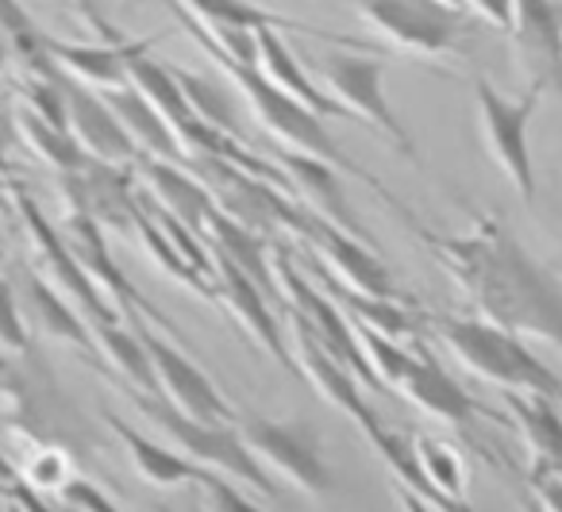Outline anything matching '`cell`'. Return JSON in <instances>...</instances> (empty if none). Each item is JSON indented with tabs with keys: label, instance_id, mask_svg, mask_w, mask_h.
Returning a JSON list of instances; mask_svg holds the SVG:
<instances>
[{
	"label": "cell",
	"instance_id": "cell-45",
	"mask_svg": "<svg viewBox=\"0 0 562 512\" xmlns=\"http://www.w3.org/2000/svg\"><path fill=\"white\" fill-rule=\"evenodd\" d=\"M0 258H4V240H0Z\"/></svg>",
	"mask_w": 562,
	"mask_h": 512
},
{
	"label": "cell",
	"instance_id": "cell-8",
	"mask_svg": "<svg viewBox=\"0 0 562 512\" xmlns=\"http://www.w3.org/2000/svg\"><path fill=\"white\" fill-rule=\"evenodd\" d=\"M321 78H324V93L336 104H344L347 116L362 120L374 132H382L393 147L405 158H420L416 155V143L408 135V127L397 120L390 97H385V63L378 55H355V51H331L321 58Z\"/></svg>",
	"mask_w": 562,
	"mask_h": 512
},
{
	"label": "cell",
	"instance_id": "cell-2",
	"mask_svg": "<svg viewBox=\"0 0 562 512\" xmlns=\"http://www.w3.org/2000/svg\"><path fill=\"white\" fill-rule=\"evenodd\" d=\"M428 327L474 378L516 393H543L554 401L562 397V378L543 358L531 355L520 335L482 316H454V312H428Z\"/></svg>",
	"mask_w": 562,
	"mask_h": 512
},
{
	"label": "cell",
	"instance_id": "cell-17",
	"mask_svg": "<svg viewBox=\"0 0 562 512\" xmlns=\"http://www.w3.org/2000/svg\"><path fill=\"white\" fill-rule=\"evenodd\" d=\"M290 340H293V366H297L301 378H308L316 386V393L324 397V401L331 404V409L347 412V416L355 420L359 427H370L378 420L374 404L362 397V381L355 378L347 366H339L336 358L328 355V350L321 347V343L313 340V335L305 332V327L297 324V320H290Z\"/></svg>",
	"mask_w": 562,
	"mask_h": 512
},
{
	"label": "cell",
	"instance_id": "cell-12",
	"mask_svg": "<svg viewBox=\"0 0 562 512\" xmlns=\"http://www.w3.org/2000/svg\"><path fill=\"white\" fill-rule=\"evenodd\" d=\"M132 327L139 332L143 347H147L150 370H155V381H158V397H162L166 404L186 412L189 420H201V424H235L232 404L220 397L216 381H212L193 358H186L170 340L155 335L150 327H143V324H132Z\"/></svg>",
	"mask_w": 562,
	"mask_h": 512
},
{
	"label": "cell",
	"instance_id": "cell-42",
	"mask_svg": "<svg viewBox=\"0 0 562 512\" xmlns=\"http://www.w3.org/2000/svg\"><path fill=\"white\" fill-rule=\"evenodd\" d=\"M9 63H12V43L9 35L0 32V70H9Z\"/></svg>",
	"mask_w": 562,
	"mask_h": 512
},
{
	"label": "cell",
	"instance_id": "cell-23",
	"mask_svg": "<svg viewBox=\"0 0 562 512\" xmlns=\"http://www.w3.org/2000/svg\"><path fill=\"white\" fill-rule=\"evenodd\" d=\"M135 43H58L47 40V55L58 66V74L74 78L78 86H89L97 93H109V89H124L127 86V58H132Z\"/></svg>",
	"mask_w": 562,
	"mask_h": 512
},
{
	"label": "cell",
	"instance_id": "cell-16",
	"mask_svg": "<svg viewBox=\"0 0 562 512\" xmlns=\"http://www.w3.org/2000/svg\"><path fill=\"white\" fill-rule=\"evenodd\" d=\"M209 255H212V286H216V301H224L227 309H232V316L255 335L258 347L270 350L285 370H297V366H293L290 340H285V327L278 324V316H273L262 289H258L239 266L227 263L224 255H216V251H209Z\"/></svg>",
	"mask_w": 562,
	"mask_h": 512
},
{
	"label": "cell",
	"instance_id": "cell-9",
	"mask_svg": "<svg viewBox=\"0 0 562 512\" xmlns=\"http://www.w3.org/2000/svg\"><path fill=\"white\" fill-rule=\"evenodd\" d=\"M351 4L385 43L408 55H459L467 40V12L439 0H351Z\"/></svg>",
	"mask_w": 562,
	"mask_h": 512
},
{
	"label": "cell",
	"instance_id": "cell-35",
	"mask_svg": "<svg viewBox=\"0 0 562 512\" xmlns=\"http://www.w3.org/2000/svg\"><path fill=\"white\" fill-rule=\"evenodd\" d=\"M204 497H209V509L212 512H262L232 478H220V474H209L204 478Z\"/></svg>",
	"mask_w": 562,
	"mask_h": 512
},
{
	"label": "cell",
	"instance_id": "cell-14",
	"mask_svg": "<svg viewBox=\"0 0 562 512\" xmlns=\"http://www.w3.org/2000/svg\"><path fill=\"white\" fill-rule=\"evenodd\" d=\"M293 235H305V240L313 243V251L324 258V266L336 274L344 289L362 293V297H378V301H390V297H397L390 270H385L382 258L370 251V243L355 240V235H347L344 227L328 224V220L316 216L313 209H301Z\"/></svg>",
	"mask_w": 562,
	"mask_h": 512
},
{
	"label": "cell",
	"instance_id": "cell-43",
	"mask_svg": "<svg viewBox=\"0 0 562 512\" xmlns=\"http://www.w3.org/2000/svg\"><path fill=\"white\" fill-rule=\"evenodd\" d=\"M524 512H547V509L539 501H524Z\"/></svg>",
	"mask_w": 562,
	"mask_h": 512
},
{
	"label": "cell",
	"instance_id": "cell-28",
	"mask_svg": "<svg viewBox=\"0 0 562 512\" xmlns=\"http://www.w3.org/2000/svg\"><path fill=\"white\" fill-rule=\"evenodd\" d=\"M147 51H150V43H135L132 47V58H127V86L173 127V135H178L181 127L196 116H193V109H189L186 93H181L178 78H173V66L155 63ZM181 155H186V151H181Z\"/></svg>",
	"mask_w": 562,
	"mask_h": 512
},
{
	"label": "cell",
	"instance_id": "cell-19",
	"mask_svg": "<svg viewBox=\"0 0 562 512\" xmlns=\"http://www.w3.org/2000/svg\"><path fill=\"white\" fill-rule=\"evenodd\" d=\"M104 420H109L112 435L124 443L127 458H132V466L139 470V478L147 481V486H158V489L204 486V478L212 474V470H204V466H196L193 458L181 455V450H173L170 443H158V439H150V435L135 432L116 412H104Z\"/></svg>",
	"mask_w": 562,
	"mask_h": 512
},
{
	"label": "cell",
	"instance_id": "cell-44",
	"mask_svg": "<svg viewBox=\"0 0 562 512\" xmlns=\"http://www.w3.org/2000/svg\"><path fill=\"white\" fill-rule=\"evenodd\" d=\"M439 4H451V9H462V0H439Z\"/></svg>",
	"mask_w": 562,
	"mask_h": 512
},
{
	"label": "cell",
	"instance_id": "cell-24",
	"mask_svg": "<svg viewBox=\"0 0 562 512\" xmlns=\"http://www.w3.org/2000/svg\"><path fill=\"white\" fill-rule=\"evenodd\" d=\"M135 166L143 170V181L155 193V209L186 224L189 232H204V220L216 204H212L209 189L201 181L189 178L186 170H178V163H166V158H139Z\"/></svg>",
	"mask_w": 562,
	"mask_h": 512
},
{
	"label": "cell",
	"instance_id": "cell-13",
	"mask_svg": "<svg viewBox=\"0 0 562 512\" xmlns=\"http://www.w3.org/2000/svg\"><path fill=\"white\" fill-rule=\"evenodd\" d=\"M513 58L536 93H562V9L554 0H516Z\"/></svg>",
	"mask_w": 562,
	"mask_h": 512
},
{
	"label": "cell",
	"instance_id": "cell-34",
	"mask_svg": "<svg viewBox=\"0 0 562 512\" xmlns=\"http://www.w3.org/2000/svg\"><path fill=\"white\" fill-rule=\"evenodd\" d=\"M0 350H9V355H24L27 350V324L20 316L16 289L4 278H0Z\"/></svg>",
	"mask_w": 562,
	"mask_h": 512
},
{
	"label": "cell",
	"instance_id": "cell-11",
	"mask_svg": "<svg viewBox=\"0 0 562 512\" xmlns=\"http://www.w3.org/2000/svg\"><path fill=\"white\" fill-rule=\"evenodd\" d=\"M393 389H397L405 401H413L420 412H428V416L443 420L447 427H454L462 439L474 443L477 455H482L485 463H493V455H485L482 443H477L474 424H477V420H497V412L482 409V404H477L474 397H470L467 389H462L459 381H454L451 374L436 363V355H431L428 347H420V343H408V363H405L401 381Z\"/></svg>",
	"mask_w": 562,
	"mask_h": 512
},
{
	"label": "cell",
	"instance_id": "cell-15",
	"mask_svg": "<svg viewBox=\"0 0 562 512\" xmlns=\"http://www.w3.org/2000/svg\"><path fill=\"white\" fill-rule=\"evenodd\" d=\"M63 97H66V132L86 151V158L104 166L139 163V151L132 147L127 132L120 127V120L112 116V109L104 104V97L97 89L78 86V81L63 74Z\"/></svg>",
	"mask_w": 562,
	"mask_h": 512
},
{
	"label": "cell",
	"instance_id": "cell-6",
	"mask_svg": "<svg viewBox=\"0 0 562 512\" xmlns=\"http://www.w3.org/2000/svg\"><path fill=\"white\" fill-rule=\"evenodd\" d=\"M539 97L543 93H536V89H524L520 97H505L485 74L474 78V101L477 120H482L485 151L497 163V170L513 181L516 197L524 204L536 201V163H531L528 127L539 109Z\"/></svg>",
	"mask_w": 562,
	"mask_h": 512
},
{
	"label": "cell",
	"instance_id": "cell-10",
	"mask_svg": "<svg viewBox=\"0 0 562 512\" xmlns=\"http://www.w3.org/2000/svg\"><path fill=\"white\" fill-rule=\"evenodd\" d=\"M273 278H278V289L285 297V309H290V320H297L339 366L355 374L367 389H382V381L374 378L367 355L359 347V335H355V320L339 309L336 301H328V293H321L316 281H308L297 266H290L285 258H273Z\"/></svg>",
	"mask_w": 562,
	"mask_h": 512
},
{
	"label": "cell",
	"instance_id": "cell-38",
	"mask_svg": "<svg viewBox=\"0 0 562 512\" xmlns=\"http://www.w3.org/2000/svg\"><path fill=\"white\" fill-rule=\"evenodd\" d=\"M536 501L543 504L547 512H562V470L554 474H539V478H528Z\"/></svg>",
	"mask_w": 562,
	"mask_h": 512
},
{
	"label": "cell",
	"instance_id": "cell-40",
	"mask_svg": "<svg viewBox=\"0 0 562 512\" xmlns=\"http://www.w3.org/2000/svg\"><path fill=\"white\" fill-rule=\"evenodd\" d=\"M16 143V124L9 112H0V174H9V151Z\"/></svg>",
	"mask_w": 562,
	"mask_h": 512
},
{
	"label": "cell",
	"instance_id": "cell-37",
	"mask_svg": "<svg viewBox=\"0 0 562 512\" xmlns=\"http://www.w3.org/2000/svg\"><path fill=\"white\" fill-rule=\"evenodd\" d=\"M63 497H66V504H70V509H78V512H116V504L104 501V497L97 493L89 481H74V486H66Z\"/></svg>",
	"mask_w": 562,
	"mask_h": 512
},
{
	"label": "cell",
	"instance_id": "cell-21",
	"mask_svg": "<svg viewBox=\"0 0 562 512\" xmlns=\"http://www.w3.org/2000/svg\"><path fill=\"white\" fill-rule=\"evenodd\" d=\"M16 301H20V316H24L27 327L43 332L47 340H58V343H66V347H78V350H86V355L101 358L97 355V343H93V332H89L86 316H81L63 293H55L43 278L27 274Z\"/></svg>",
	"mask_w": 562,
	"mask_h": 512
},
{
	"label": "cell",
	"instance_id": "cell-7",
	"mask_svg": "<svg viewBox=\"0 0 562 512\" xmlns=\"http://www.w3.org/2000/svg\"><path fill=\"white\" fill-rule=\"evenodd\" d=\"M12 201H16V216H20V224H24L27 247H32L35 278H43L55 293H63L66 301L86 316L89 327L120 324V312L112 309L109 297L89 281V274L81 270V263L74 258L70 243L63 240L58 227H50V220L40 212V204L24 193H12Z\"/></svg>",
	"mask_w": 562,
	"mask_h": 512
},
{
	"label": "cell",
	"instance_id": "cell-36",
	"mask_svg": "<svg viewBox=\"0 0 562 512\" xmlns=\"http://www.w3.org/2000/svg\"><path fill=\"white\" fill-rule=\"evenodd\" d=\"M513 9L516 0H462V12H474L477 20L501 27V32H508V24H513Z\"/></svg>",
	"mask_w": 562,
	"mask_h": 512
},
{
	"label": "cell",
	"instance_id": "cell-29",
	"mask_svg": "<svg viewBox=\"0 0 562 512\" xmlns=\"http://www.w3.org/2000/svg\"><path fill=\"white\" fill-rule=\"evenodd\" d=\"M12 124H16V143H24L40 163H47L50 170L63 178V174H78L81 166L89 163L86 151L74 143V135L66 127H55L47 120L32 116L27 109H16L12 112Z\"/></svg>",
	"mask_w": 562,
	"mask_h": 512
},
{
	"label": "cell",
	"instance_id": "cell-25",
	"mask_svg": "<svg viewBox=\"0 0 562 512\" xmlns=\"http://www.w3.org/2000/svg\"><path fill=\"white\" fill-rule=\"evenodd\" d=\"M101 97H104V104L112 109V116L120 120V127L127 132L132 147L139 151V158H166V163H186V155H181V143H178V135H173V127L166 124V120L158 116V112L150 109V104L143 101V97L135 93L132 86L109 89V93H101Z\"/></svg>",
	"mask_w": 562,
	"mask_h": 512
},
{
	"label": "cell",
	"instance_id": "cell-4",
	"mask_svg": "<svg viewBox=\"0 0 562 512\" xmlns=\"http://www.w3.org/2000/svg\"><path fill=\"white\" fill-rule=\"evenodd\" d=\"M139 412L166 435L173 450H181L186 458H193L196 466L220 474V478L243 481L247 489H258L262 497H278V486L270 481V470L250 455V447L239 439L235 424H201L189 420L186 412H178L173 404H166L158 393H135Z\"/></svg>",
	"mask_w": 562,
	"mask_h": 512
},
{
	"label": "cell",
	"instance_id": "cell-1",
	"mask_svg": "<svg viewBox=\"0 0 562 512\" xmlns=\"http://www.w3.org/2000/svg\"><path fill=\"white\" fill-rule=\"evenodd\" d=\"M477 316L520 340H539L562 355V281L497 216H477L467 232H420Z\"/></svg>",
	"mask_w": 562,
	"mask_h": 512
},
{
	"label": "cell",
	"instance_id": "cell-20",
	"mask_svg": "<svg viewBox=\"0 0 562 512\" xmlns=\"http://www.w3.org/2000/svg\"><path fill=\"white\" fill-rule=\"evenodd\" d=\"M281 166L290 170L285 174L290 186L308 201L305 209H313L316 216H324L328 224L344 227L347 235L367 243V227H362L359 220H355V212L347 209L344 181H339L336 166L321 163V158H313V155H301V151H285V155H281Z\"/></svg>",
	"mask_w": 562,
	"mask_h": 512
},
{
	"label": "cell",
	"instance_id": "cell-18",
	"mask_svg": "<svg viewBox=\"0 0 562 512\" xmlns=\"http://www.w3.org/2000/svg\"><path fill=\"white\" fill-rule=\"evenodd\" d=\"M505 412H508V424L516 427V435H520L524 447H528V455H531L528 478L562 470L559 401H554V397H543V393H516V389H505Z\"/></svg>",
	"mask_w": 562,
	"mask_h": 512
},
{
	"label": "cell",
	"instance_id": "cell-31",
	"mask_svg": "<svg viewBox=\"0 0 562 512\" xmlns=\"http://www.w3.org/2000/svg\"><path fill=\"white\" fill-rule=\"evenodd\" d=\"M97 343V355L109 358L116 366V374L135 386V393H158L155 370H150L147 347H143L139 332H127L124 324H104V327H89Z\"/></svg>",
	"mask_w": 562,
	"mask_h": 512
},
{
	"label": "cell",
	"instance_id": "cell-30",
	"mask_svg": "<svg viewBox=\"0 0 562 512\" xmlns=\"http://www.w3.org/2000/svg\"><path fill=\"white\" fill-rule=\"evenodd\" d=\"M181 9L189 12L193 20H201L204 27H247V32H258V27H278V32H305V35H321V40H331V43H344L339 35H328V32H313L305 24H293V20H281L273 12H262L247 0H173Z\"/></svg>",
	"mask_w": 562,
	"mask_h": 512
},
{
	"label": "cell",
	"instance_id": "cell-5",
	"mask_svg": "<svg viewBox=\"0 0 562 512\" xmlns=\"http://www.w3.org/2000/svg\"><path fill=\"white\" fill-rule=\"evenodd\" d=\"M235 432L250 447L258 463L297 486L308 497H328L336 489L328 455H324V435L313 420H270V416H243L235 420Z\"/></svg>",
	"mask_w": 562,
	"mask_h": 512
},
{
	"label": "cell",
	"instance_id": "cell-26",
	"mask_svg": "<svg viewBox=\"0 0 562 512\" xmlns=\"http://www.w3.org/2000/svg\"><path fill=\"white\" fill-rule=\"evenodd\" d=\"M362 432H367L370 447L378 450V458L390 466L393 481H397V486H405L413 497H420V501L428 504L431 512H474V509H470V501H451V497H443L428 478H424L420 463H416L413 439H408V435L385 427L382 420H374V424L362 427Z\"/></svg>",
	"mask_w": 562,
	"mask_h": 512
},
{
	"label": "cell",
	"instance_id": "cell-3",
	"mask_svg": "<svg viewBox=\"0 0 562 512\" xmlns=\"http://www.w3.org/2000/svg\"><path fill=\"white\" fill-rule=\"evenodd\" d=\"M216 63L227 70V78L235 81V89L247 97V104H250V112L258 116V124H262L270 135H278L281 143H290V151L313 155V158H321V163L336 166V170H351L355 178L367 181L374 193L390 197L367 170H362L359 163H351V158L339 151V143L328 135V127H324L321 116H313V112H308L301 101H293L290 93H281V89L273 86V81L266 78L258 66H239V63H227V58H216ZM390 201H393V197H390ZM393 204H397V201H393Z\"/></svg>",
	"mask_w": 562,
	"mask_h": 512
},
{
	"label": "cell",
	"instance_id": "cell-32",
	"mask_svg": "<svg viewBox=\"0 0 562 512\" xmlns=\"http://www.w3.org/2000/svg\"><path fill=\"white\" fill-rule=\"evenodd\" d=\"M413 450H416V463H420L424 478H428L439 493L451 497V501H467V466L454 455L451 443L436 439V435H416Z\"/></svg>",
	"mask_w": 562,
	"mask_h": 512
},
{
	"label": "cell",
	"instance_id": "cell-22",
	"mask_svg": "<svg viewBox=\"0 0 562 512\" xmlns=\"http://www.w3.org/2000/svg\"><path fill=\"white\" fill-rule=\"evenodd\" d=\"M255 40H258V70H262L281 93H290L293 101H301L313 116H321V120L347 116L344 104H336L313 78H308V70L297 63V55H293L290 43L281 40L278 27H258Z\"/></svg>",
	"mask_w": 562,
	"mask_h": 512
},
{
	"label": "cell",
	"instance_id": "cell-33",
	"mask_svg": "<svg viewBox=\"0 0 562 512\" xmlns=\"http://www.w3.org/2000/svg\"><path fill=\"white\" fill-rule=\"evenodd\" d=\"M178 78L181 93H186L189 109L201 124L216 127V132H227V135H239V124L232 116V101H227V89L212 78H201V74H189V70H173Z\"/></svg>",
	"mask_w": 562,
	"mask_h": 512
},
{
	"label": "cell",
	"instance_id": "cell-39",
	"mask_svg": "<svg viewBox=\"0 0 562 512\" xmlns=\"http://www.w3.org/2000/svg\"><path fill=\"white\" fill-rule=\"evenodd\" d=\"M74 4H78V12L89 20V27H93V32L101 35L104 43H124V35H120L116 27H112L109 20L101 16V9H97V0H74Z\"/></svg>",
	"mask_w": 562,
	"mask_h": 512
},
{
	"label": "cell",
	"instance_id": "cell-41",
	"mask_svg": "<svg viewBox=\"0 0 562 512\" xmlns=\"http://www.w3.org/2000/svg\"><path fill=\"white\" fill-rule=\"evenodd\" d=\"M393 493H397V504H401V512H431L428 504L420 501V497H413L405 486H393Z\"/></svg>",
	"mask_w": 562,
	"mask_h": 512
},
{
	"label": "cell",
	"instance_id": "cell-27",
	"mask_svg": "<svg viewBox=\"0 0 562 512\" xmlns=\"http://www.w3.org/2000/svg\"><path fill=\"white\" fill-rule=\"evenodd\" d=\"M204 235H209L212 251L224 255L232 266H239V270L247 274V278L255 281L266 297H281L278 278H273V258L266 255L262 235L250 232V227H243V224H235V220L224 216L220 209L209 212V220H204Z\"/></svg>",
	"mask_w": 562,
	"mask_h": 512
},
{
	"label": "cell",
	"instance_id": "cell-46",
	"mask_svg": "<svg viewBox=\"0 0 562 512\" xmlns=\"http://www.w3.org/2000/svg\"><path fill=\"white\" fill-rule=\"evenodd\" d=\"M162 512H170V509H162Z\"/></svg>",
	"mask_w": 562,
	"mask_h": 512
}]
</instances>
